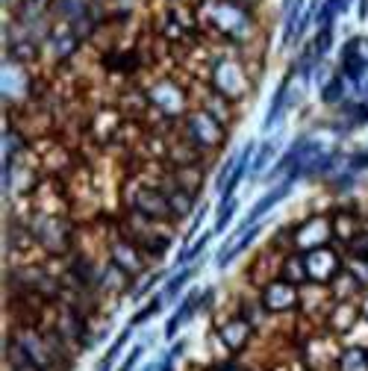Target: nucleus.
Here are the masks:
<instances>
[{
  "mask_svg": "<svg viewBox=\"0 0 368 371\" xmlns=\"http://www.w3.org/2000/svg\"><path fill=\"white\" fill-rule=\"evenodd\" d=\"M342 351L345 348L339 345V336L333 330H318L303 342L301 360L310 371H327V368H336Z\"/></svg>",
  "mask_w": 368,
  "mask_h": 371,
  "instance_id": "1",
  "label": "nucleus"
},
{
  "mask_svg": "<svg viewBox=\"0 0 368 371\" xmlns=\"http://www.w3.org/2000/svg\"><path fill=\"white\" fill-rule=\"evenodd\" d=\"M260 301L271 315H286L301 304V286H294V283L286 277H274L271 283L262 286Z\"/></svg>",
  "mask_w": 368,
  "mask_h": 371,
  "instance_id": "2",
  "label": "nucleus"
},
{
  "mask_svg": "<svg viewBox=\"0 0 368 371\" xmlns=\"http://www.w3.org/2000/svg\"><path fill=\"white\" fill-rule=\"evenodd\" d=\"M183 127H186V142L201 147V151L224 142V127H221L218 118L210 113H189L186 121H183Z\"/></svg>",
  "mask_w": 368,
  "mask_h": 371,
  "instance_id": "3",
  "label": "nucleus"
},
{
  "mask_svg": "<svg viewBox=\"0 0 368 371\" xmlns=\"http://www.w3.org/2000/svg\"><path fill=\"white\" fill-rule=\"evenodd\" d=\"M303 265H306V280L318 283V286H327L342 271V259L330 247H315V251L303 254Z\"/></svg>",
  "mask_w": 368,
  "mask_h": 371,
  "instance_id": "4",
  "label": "nucleus"
},
{
  "mask_svg": "<svg viewBox=\"0 0 368 371\" xmlns=\"http://www.w3.org/2000/svg\"><path fill=\"white\" fill-rule=\"evenodd\" d=\"M253 324L248 318H244L242 313L239 315H233V318H227L224 324L218 327V333H215V339H218V345L224 348L230 356H239L244 348L251 345V339H253Z\"/></svg>",
  "mask_w": 368,
  "mask_h": 371,
  "instance_id": "5",
  "label": "nucleus"
},
{
  "mask_svg": "<svg viewBox=\"0 0 368 371\" xmlns=\"http://www.w3.org/2000/svg\"><path fill=\"white\" fill-rule=\"evenodd\" d=\"M360 315H362L360 304H353V301H330V313H327L324 327L333 330L336 336H348V333L357 327Z\"/></svg>",
  "mask_w": 368,
  "mask_h": 371,
  "instance_id": "6",
  "label": "nucleus"
},
{
  "mask_svg": "<svg viewBox=\"0 0 368 371\" xmlns=\"http://www.w3.org/2000/svg\"><path fill=\"white\" fill-rule=\"evenodd\" d=\"M339 371H368V348H360V345H353V348H345L336 363Z\"/></svg>",
  "mask_w": 368,
  "mask_h": 371,
  "instance_id": "7",
  "label": "nucleus"
},
{
  "mask_svg": "<svg viewBox=\"0 0 368 371\" xmlns=\"http://www.w3.org/2000/svg\"><path fill=\"white\" fill-rule=\"evenodd\" d=\"M192 313H198V298H194V295H192V298H186V301H183V306L177 309V315L168 321V327H165V339L177 336V330H180V327H183V324H186V321L192 318Z\"/></svg>",
  "mask_w": 368,
  "mask_h": 371,
  "instance_id": "8",
  "label": "nucleus"
},
{
  "mask_svg": "<svg viewBox=\"0 0 368 371\" xmlns=\"http://www.w3.org/2000/svg\"><path fill=\"white\" fill-rule=\"evenodd\" d=\"M286 192H289V183H283V186H280V189H274L271 195H268L265 201H260V204H256V209H253V215H251V218H260V215L265 213V209L271 206V204H277V201H280V197H283Z\"/></svg>",
  "mask_w": 368,
  "mask_h": 371,
  "instance_id": "9",
  "label": "nucleus"
},
{
  "mask_svg": "<svg viewBox=\"0 0 368 371\" xmlns=\"http://www.w3.org/2000/svg\"><path fill=\"white\" fill-rule=\"evenodd\" d=\"M142 351H144V348H142V345H136V348H133V351H130V356H127V360H124V363H121V365H118V371H133V368H136V363L142 360Z\"/></svg>",
  "mask_w": 368,
  "mask_h": 371,
  "instance_id": "10",
  "label": "nucleus"
},
{
  "mask_svg": "<svg viewBox=\"0 0 368 371\" xmlns=\"http://www.w3.org/2000/svg\"><path fill=\"white\" fill-rule=\"evenodd\" d=\"M159 306H162V301H151V306H144L142 313H139L136 318H133V327H136V324H142V321H147L151 315H156V313H159Z\"/></svg>",
  "mask_w": 368,
  "mask_h": 371,
  "instance_id": "11",
  "label": "nucleus"
},
{
  "mask_svg": "<svg viewBox=\"0 0 368 371\" xmlns=\"http://www.w3.org/2000/svg\"><path fill=\"white\" fill-rule=\"evenodd\" d=\"M180 354H183V345H177V348H174V351H171V354L165 356V363L159 365V371H174V360H177Z\"/></svg>",
  "mask_w": 368,
  "mask_h": 371,
  "instance_id": "12",
  "label": "nucleus"
},
{
  "mask_svg": "<svg viewBox=\"0 0 368 371\" xmlns=\"http://www.w3.org/2000/svg\"><path fill=\"white\" fill-rule=\"evenodd\" d=\"M12 371H44V368L33 365V363H24V365H12Z\"/></svg>",
  "mask_w": 368,
  "mask_h": 371,
  "instance_id": "13",
  "label": "nucleus"
},
{
  "mask_svg": "<svg viewBox=\"0 0 368 371\" xmlns=\"http://www.w3.org/2000/svg\"><path fill=\"white\" fill-rule=\"evenodd\" d=\"M327 371H339V368H327Z\"/></svg>",
  "mask_w": 368,
  "mask_h": 371,
  "instance_id": "14",
  "label": "nucleus"
}]
</instances>
